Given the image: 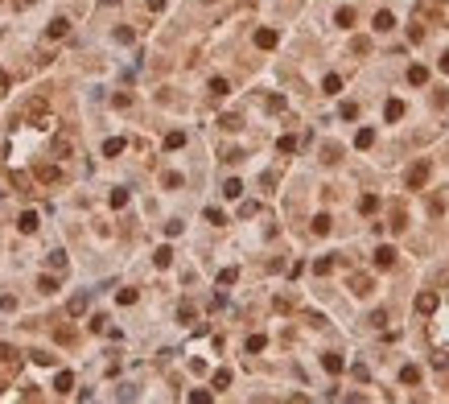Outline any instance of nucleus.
I'll use <instances>...</instances> for the list:
<instances>
[{"mask_svg": "<svg viewBox=\"0 0 449 404\" xmlns=\"http://www.w3.org/2000/svg\"><path fill=\"white\" fill-rule=\"evenodd\" d=\"M429 173H433L429 161H416V165L408 169V190H425V186H429Z\"/></svg>", "mask_w": 449, "mask_h": 404, "instance_id": "1", "label": "nucleus"}, {"mask_svg": "<svg viewBox=\"0 0 449 404\" xmlns=\"http://www.w3.org/2000/svg\"><path fill=\"white\" fill-rule=\"evenodd\" d=\"M371 260H375V268H392V264H396V247H388V243H379Z\"/></svg>", "mask_w": 449, "mask_h": 404, "instance_id": "2", "label": "nucleus"}, {"mask_svg": "<svg viewBox=\"0 0 449 404\" xmlns=\"http://www.w3.org/2000/svg\"><path fill=\"white\" fill-rule=\"evenodd\" d=\"M437 305H441V297H437V293H429V289H425V293H416V314H433Z\"/></svg>", "mask_w": 449, "mask_h": 404, "instance_id": "3", "label": "nucleus"}, {"mask_svg": "<svg viewBox=\"0 0 449 404\" xmlns=\"http://www.w3.org/2000/svg\"><path fill=\"white\" fill-rule=\"evenodd\" d=\"M33 177H38V181H46V186H58V181H62V169H58V165H38V169H33Z\"/></svg>", "mask_w": 449, "mask_h": 404, "instance_id": "4", "label": "nucleus"}, {"mask_svg": "<svg viewBox=\"0 0 449 404\" xmlns=\"http://www.w3.org/2000/svg\"><path fill=\"white\" fill-rule=\"evenodd\" d=\"M322 367L330 371V376H342V367H346V359H342L338 351H326V355H322Z\"/></svg>", "mask_w": 449, "mask_h": 404, "instance_id": "5", "label": "nucleus"}, {"mask_svg": "<svg viewBox=\"0 0 449 404\" xmlns=\"http://www.w3.org/2000/svg\"><path fill=\"white\" fill-rule=\"evenodd\" d=\"M425 380V371L421 367H416V363H408V367H400V384H408V388H416V384H421Z\"/></svg>", "mask_w": 449, "mask_h": 404, "instance_id": "6", "label": "nucleus"}, {"mask_svg": "<svg viewBox=\"0 0 449 404\" xmlns=\"http://www.w3.org/2000/svg\"><path fill=\"white\" fill-rule=\"evenodd\" d=\"M66 33H70V21H66V17H54V21H50V29H46V38H54V42H58V38H66Z\"/></svg>", "mask_w": 449, "mask_h": 404, "instance_id": "7", "label": "nucleus"}, {"mask_svg": "<svg viewBox=\"0 0 449 404\" xmlns=\"http://www.w3.org/2000/svg\"><path fill=\"white\" fill-rule=\"evenodd\" d=\"M371 25H375V33H388V29H396V17H392V13H388V9H379V13H375V21H371Z\"/></svg>", "mask_w": 449, "mask_h": 404, "instance_id": "8", "label": "nucleus"}, {"mask_svg": "<svg viewBox=\"0 0 449 404\" xmlns=\"http://www.w3.org/2000/svg\"><path fill=\"white\" fill-rule=\"evenodd\" d=\"M276 42H280L276 29H255V46H260V50H272Z\"/></svg>", "mask_w": 449, "mask_h": 404, "instance_id": "9", "label": "nucleus"}, {"mask_svg": "<svg viewBox=\"0 0 449 404\" xmlns=\"http://www.w3.org/2000/svg\"><path fill=\"white\" fill-rule=\"evenodd\" d=\"M350 293H355V297H367V293H371V276L355 272V276H350Z\"/></svg>", "mask_w": 449, "mask_h": 404, "instance_id": "10", "label": "nucleus"}, {"mask_svg": "<svg viewBox=\"0 0 449 404\" xmlns=\"http://www.w3.org/2000/svg\"><path fill=\"white\" fill-rule=\"evenodd\" d=\"M0 367H5V371H17V367H21V355H17L13 347H0Z\"/></svg>", "mask_w": 449, "mask_h": 404, "instance_id": "11", "label": "nucleus"}, {"mask_svg": "<svg viewBox=\"0 0 449 404\" xmlns=\"http://www.w3.org/2000/svg\"><path fill=\"white\" fill-rule=\"evenodd\" d=\"M334 264H342L338 256H322V260H313V276H330L334 272Z\"/></svg>", "mask_w": 449, "mask_h": 404, "instance_id": "12", "label": "nucleus"}, {"mask_svg": "<svg viewBox=\"0 0 449 404\" xmlns=\"http://www.w3.org/2000/svg\"><path fill=\"white\" fill-rule=\"evenodd\" d=\"M38 223H42V219H38V210H25L21 219H17V227H21L25 235H33V231H38Z\"/></svg>", "mask_w": 449, "mask_h": 404, "instance_id": "13", "label": "nucleus"}, {"mask_svg": "<svg viewBox=\"0 0 449 404\" xmlns=\"http://www.w3.org/2000/svg\"><path fill=\"white\" fill-rule=\"evenodd\" d=\"M383 120H388V124L404 120V103H400V99H388V107H383Z\"/></svg>", "mask_w": 449, "mask_h": 404, "instance_id": "14", "label": "nucleus"}, {"mask_svg": "<svg viewBox=\"0 0 449 404\" xmlns=\"http://www.w3.org/2000/svg\"><path fill=\"white\" fill-rule=\"evenodd\" d=\"M87 305H91V297H87V293L70 297V318H83V314H87Z\"/></svg>", "mask_w": 449, "mask_h": 404, "instance_id": "15", "label": "nucleus"}, {"mask_svg": "<svg viewBox=\"0 0 449 404\" xmlns=\"http://www.w3.org/2000/svg\"><path fill=\"white\" fill-rule=\"evenodd\" d=\"M153 264H157V268H169V264H173V247H157V252H153Z\"/></svg>", "mask_w": 449, "mask_h": 404, "instance_id": "16", "label": "nucleus"}, {"mask_svg": "<svg viewBox=\"0 0 449 404\" xmlns=\"http://www.w3.org/2000/svg\"><path fill=\"white\" fill-rule=\"evenodd\" d=\"M375 144V128H359L355 132V149H371Z\"/></svg>", "mask_w": 449, "mask_h": 404, "instance_id": "17", "label": "nucleus"}, {"mask_svg": "<svg viewBox=\"0 0 449 404\" xmlns=\"http://www.w3.org/2000/svg\"><path fill=\"white\" fill-rule=\"evenodd\" d=\"M54 388H58L62 396H66V392L74 388V376H70V371H58V380H54Z\"/></svg>", "mask_w": 449, "mask_h": 404, "instance_id": "18", "label": "nucleus"}, {"mask_svg": "<svg viewBox=\"0 0 449 404\" xmlns=\"http://www.w3.org/2000/svg\"><path fill=\"white\" fill-rule=\"evenodd\" d=\"M408 83L425 87V83H429V70H425V66H408Z\"/></svg>", "mask_w": 449, "mask_h": 404, "instance_id": "19", "label": "nucleus"}, {"mask_svg": "<svg viewBox=\"0 0 449 404\" xmlns=\"http://www.w3.org/2000/svg\"><path fill=\"white\" fill-rule=\"evenodd\" d=\"M120 153H124V140H120V136L103 140V157H120Z\"/></svg>", "mask_w": 449, "mask_h": 404, "instance_id": "20", "label": "nucleus"}, {"mask_svg": "<svg viewBox=\"0 0 449 404\" xmlns=\"http://www.w3.org/2000/svg\"><path fill=\"white\" fill-rule=\"evenodd\" d=\"M313 235H330V214H313Z\"/></svg>", "mask_w": 449, "mask_h": 404, "instance_id": "21", "label": "nucleus"}, {"mask_svg": "<svg viewBox=\"0 0 449 404\" xmlns=\"http://www.w3.org/2000/svg\"><path fill=\"white\" fill-rule=\"evenodd\" d=\"M359 210H363V214H375V210H379V198H375V194H363V198H359Z\"/></svg>", "mask_w": 449, "mask_h": 404, "instance_id": "22", "label": "nucleus"}, {"mask_svg": "<svg viewBox=\"0 0 449 404\" xmlns=\"http://www.w3.org/2000/svg\"><path fill=\"white\" fill-rule=\"evenodd\" d=\"M322 91H326V95H338V91H342V79H338V75H326Z\"/></svg>", "mask_w": 449, "mask_h": 404, "instance_id": "23", "label": "nucleus"}, {"mask_svg": "<svg viewBox=\"0 0 449 404\" xmlns=\"http://www.w3.org/2000/svg\"><path fill=\"white\" fill-rule=\"evenodd\" d=\"M235 281H239V268H222V272H218V285H222V289L235 285Z\"/></svg>", "mask_w": 449, "mask_h": 404, "instance_id": "24", "label": "nucleus"}, {"mask_svg": "<svg viewBox=\"0 0 449 404\" xmlns=\"http://www.w3.org/2000/svg\"><path fill=\"white\" fill-rule=\"evenodd\" d=\"M66 153H70V136H66V132H62V136L54 140V157H66Z\"/></svg>", "mask_w": 449, "mask_h": 404, "instance_id": "25", "label": "nucleus"}, {"mask_svg": "<svg viewBox=\"0 0 449 404\" xmlns=\"http://www.w3.org/2000/svg\"><path fill=\"white\" fill-rule=\"evenodd\" d=\"M227 91H231V87H227V79H210V95H214V99H222Z\"/></svg>", "mask_w": 449, "mask_h": 404, "instance_id": "26", "label": "nucleus"}, {"mask_svg": "<svg viewBox=\"0 0 449 404\" xmlns=\"http://www.w3.org/2000/svg\"><path fill=\"white\" fill-rule=\"evenodd\" d=\"M222 194H227V198H239V194H243V181H239V177H231L227 186H222Z\"/></svg>", "mask_w": 449, "mask_h": 404, "instance_id": "27", "label": "nucleus"}, {"mask_svg": "<svg viewBox=\"0 0 449 404\" xmlns=\"http://www.w3.org/2000/svg\"><path fill=\"white\" fill-rule=\"evenodd\" d=\"M342 29H350V25H355V9H338V17H334Z\"/></svg>", "mask_w": 449, "mask_h": 404, "instance_id": "28", "label": "nucleus"}, {"mask_svg": "<svg viewBox=\"0 0 449 404\" xmlns=\"http://www.w3.org/2000/svg\"><path fill=\"white\" fill-rule=\"evenodd\" d=\"M29 359H33L38 367H50V363H54V355H50V351H29Z\"/></svg>", "mask_w": 449, "mask_h": 404, "instance_id": "29", "label": "nucleus"}, {"mask_svg": "<svg viewBox=\"0 0 449 404\" xmlns=\"http://www.w3.org/2000/svg\"><path fill=\"white\" fill-rule=\"evenodd\" d=\"M218 128H227V132H235V128H243V120H239V116H222V120H218Z\"/></svg>", "mask_w": 449, "mask_h": 404, "instance_id": "30", "label": "nucleus"}, {"mask_svg": "<svg viewBox=\"0 0 449 404\" xmlns=\"http://www.w3.org/2000/svg\"><path fill=\"white\" fill-rule=\"evenodd\" d=\"M264 347H268V338H264V334H251V338H247V351H251V355H255V351H264Z\"/></svg>", "mask_w": 449, "mask_h": 404, "instance_id": "31", "label": "nucleus"}, {"mask_svg": "<svg viewBox=\"0 0 449 404\" xmlns=\"http://www.w3.org/2000/svg\"><path fill=\"white\" fill-rule=\"evenodd\" d=\"M276 149H280V153H297V136H280Z\"/></svg>", "mask_w": 449, "mask_h": 404, "instance_id": "32", "label": "nucleus"}, {"mask_svg": "<svg viewBox=\"0 0 449 404\" xmlns=\"http://www.w3.org/2000/svg\"><path fill=\"white\" fill-rule=\"evenodd\" d=\"M116 301H120V305H136V289H120Z\"/></svg>", "mask_w": 449, "mask_h": 404, "instance_id": "33", "label": "nucleus"}, {"mask_svg": "<svg viewBox=\"0 0 449 404\" xmlns=\"http://www.w3.org/2000/svg\"><path fill=\"white\" fill-rule=\"evenodd\" d=\"M214 388H231V371H227V367L214 371Z\"/></svg>", "mask_w": 449, "mask_h": 404, "instance_id": "34", "label": "nucleus"}, {"mask_svg": "<svg viewBox=\"0 0 449 404\" xmlns=\"http://www.w3.org/2000/svg\"><path fill=\"white\" fill-rule=\"evenodd\" d=\"M54 338H58V343H74V330H70V326H58Z\"/></svg>", "mask_w": 449, "mask_h": 404, "instance_id": "35", "label": "nucleus"}, {"mask_svg": "<svg viewBox=\"0 0 449 404\" xmlns=\"http://www.w3.org/2000/svg\"><path fill=\"white\" fill-rule=\"evenodd\" d=\"M181 144H185V132H169L165 136V149H181Z\"/></svg>", "mask_w": 449, "mask_h": 404, "instance_id": "36", "label": "nucleus"}, {"mask_svg": "<svg viewBox=\"0 0 449 404\" xmlns=\"http://www.w3.org/2000/svg\"><path fill=\"white\" fill-rule=\"evenodd\" d=\"M132 38H136V33H132V29H128V25H120V29H116V42H120V46H128Z\"/></svg>", "mask_w": 449, "mask_h": 404, "instance_id": "37", "label": "nucleus"}, {"mask_svg": "<svg viewBox=\"0 0 449 404\" xmlns=\"http://www.w3.org/2000/svg\"><path fill=\"white\" fill-rule=\"evenodd\" d=\"M38 289H42V293H58V281H54V276H42Z\"/></svg>", "mask_w": 449, "mask_h": 404, "instance_id": "38", "label": "nucleus"}, {"mask_svg": "<svg viewBox=\"0 0 449 404\" xmlns=\"http://www.w3.org/2000/svg\"><path fill=\"white\" fill-rule=\"evenodd\" d=\"M350 50H355V54H371V42H367V38H355V42H350Z\"/></svg>", "mask_w": 449, "mask_h": 404, "instance_id": "39", "label": "nucleus"}, {"mask_svg": "<svg viewBox=\"0 0 449 404\" xmlns=\"http://www.w3.org/2000/svg\"><path fill=\"white\" fill-rule=\"evenodd\" d=\"M111 206H116V210L128 206V190H111Z\"/></svg>", "mask_w": 449, "mask_h": 404, "instance_id": "40", "label": "nucleus"}, {"mask_svg": "<svg viewBox=\"0 0 449 404\" xmlns=\"http://www.w3.org/2000/svg\"><path fill=\"white\" fill-rule=\"evenodd\" d=\"M161 181H165V190H177V186H181V173H165Z\"/></svg>", "mask_w": 449, "mask_h": 404, "instance_id": "41", "label": "nucleus"}, {"mask_svg": "<svg viewBox=\"0 0 449 404\" xmlns=\"http://www.w3.org/2000/svg\"><path fill=\"white\" fill-rule=\"evenodd\" d=\"M388 227H392V231H404V227H408V223H404V210H396V214H392V223H388Z\"/></svg>", "mask_w": 449, "mask_h": 404, "instance_id": "42", "label": "nucleus"}, {"mask_svg": "<svg viewBox=\"0 0 449 404\" xmlns=\"http://www.w3.org/2000/svg\"><path fill=\"white\" fill-rule=\"evenodd\" d=\"M342 120H359V107L355 103H342Z\"/></svg>", "mask_w": 449, "mask_h": 404, "instance_id": "43", "label": "nucleus"}, {"mask_svg": "<svg viewBox=\"0 0 449 404\" xmlns=\"http://www.w3.org/2000/svg\"><path fill=\"white\" fill-rule=\"evenodd\" d=\"M255 210H260V206H255V202H243V206H239V219H251Z\"/></svg>", "mask_w": 449, "mask_h": 404, "instance_id": "44", "label": "nucleus"}, {"mask_svg": "<svg viewBox=\"0 0 449 404\" xmlns=\"http://www.w3.org/2000/svg\"><path fill=\"white\" fill-rule=\"evenodd\" d=\"M91 330H95V334H103V330H107V318H103V314H99V318H91Z\"/></svg>", "mask_w": 449, "mask_h": 404, "instance_id": "45", "label": "nucleus"}, {"mask_svg": "<svg viewBox=\"0 0 449 404\" xmlns=\"http://www.w3.org/2000/svg\"><path fill=\"white\" fill-rule=\"evenodd\" d=\"M13 186H17L21 194H25V190H29V177H25V173H13Z\"/></svg>", "mask_w": 449, "mask_h": 404, "instance_id": "46", "label": "nucleus"}, {"mask_svg": "<svg viewBox=\"0 0 449 404\" xmlns=\"http://www.w3.org/2000/svg\"><path fill=\"white\" fill-rule=\"evenodd\" d=\"M50 264H54V268L62 272V268H66V256H62V252H50Z\"/></svg>", "mask_w": 449, "mask_h": 404, "instance_id": "47", "label": "nucleus"}, {"mask_svg": "<svg viewBox=\"0 0 449 404\" xmlns=\"http://www.w3.org/2000/svg\"><path fill=\"white\" fill-rule=\"evenodd\" d=\"M0 309H17V297H9V293H0Z\"/></svg>", "mask_w": 449, "mask_h": 404, "instance_id": "48", "label": "nucleus"}, {"mask_svg": "<svg viewBox=\"0 0 449 404\" xmlns=\"http://www.w3.org/2000/svg\"><path fill=\"white\" fill-rule=\"evenodd\" d=\"M437 70H441V75H449V50H445V54L437 58Z\"/></svg>", "mask_w": 449, "mask_h": 404, "instance_id": "49", "label": "nucleus"}, {"mask_svg": "<svg viewBox=\"0 0 449 404\" xmlns=\"http://www.w3.org/2000/svg\"><path fill=\"white\" fill-rule=\"evenodd\" d=\"M165 9V0H148V13H161Z\"/></svg>", "mask_w": 449, "mask_h": 404, "instance_id": "50", "label": "nucleus"}, {"mask_svg": "<svg viewBox=\"0 0 449 404\" xmlns=\"http://www.w3.org/2000/svg\"><path fill=\"white\" fill-rule=\"evenodd\" d=\"M9 83H13V79H9V75H5V70H0V87H9Z\"/></svg>", "mask_w": 449, "mask_h": 404, "instance_id": "51", "label": "nucleus"}, {"mask_svg": "<svg viewBox=\"0 0 449 404\" xmlns=\"http://www.w3.org/2000/svg\"><path fill=\"white\" fill-rule=\"evenodd\" d=\"M202 5H210V0H202Z\"/></svg>", "mask_w": 449, "mask_h": 404, "instance_id": "52", "label": "nucleus"}, {"mask_svg": "<svg viewBox=\"0 0 449 404\" xmlns=\"http://www.w3.org/2000/svg\"><path fill=\"white\" fill-rule=\"evenodd\" d=\"M0 392H5V388H0Z\"/></svg>", "mask_w": 449, "mask_h": 404, "instance_id": "53", "label": "nucleus"}]
</instances>
